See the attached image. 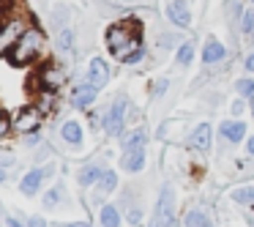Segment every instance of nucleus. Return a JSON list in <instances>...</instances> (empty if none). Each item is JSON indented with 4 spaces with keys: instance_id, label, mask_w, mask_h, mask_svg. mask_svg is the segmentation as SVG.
<instances>
[{
    "instance_id": "36",
    "label": "nucleus",
    "mask_w": 254,
    "mask_h": 227,
    "mask_svg": "<svg viewBox=\"0 0 254 227\" xmlns=\"http://www.w3.org/2000/svg\"><path fill=\"white\" fill-rule=\"evenodd\" d=\"M246 156L254 159V137H246Z\"/></svg>"
},
{
    "instance_id": "10",
    "label": "nucleus",
    "mask_w": 254,
    "mask_h": 227,
    "mask_svg": "<svg viewBox=\"0 0 254 227\" xmlns=\"http://www.w3.org/2000/svg\"><path fill=\"white\" fill-rule=\"evenodd\" d=\"M246 121H238V118H230V121H221V126H219V134H221V140H227V143H232V145H238V143H243V140L249 137L246 134Z\"/></svg>"
},
{
    "instance_id": "16",
    "label": "nucleus",
    "mask_w": 254,
    "mask_h": 227,
    "mask_svg": "<svg viewBox=\"0 0 254 227\" xmlns=\"http://www.w3.org/2000/svg\"><path fill=\"white\" fill-rule=\"evenodd\" d=\"M63 79H66V74H63L61 66H55V63H50V66L41 69V82H44V88L55 90L63 85Z\"/></svg>"
},
{
    "instance_id": "9",
    "label": "nucleus",
    "mask_w": 254,
    "mask_h": 227,
    "mask_svg": "<svg viewBox=\"0 0 254 227\" xmlns=\"http://www.w3.org/2000/svg\"><path fill=\"white\" fill-rule=\"evenodd\" d=\"M96 99H99V90H96L93 85L88 82V79H85V82H79V85H74V90H71V104L77 107V110H88V107H93Z\"/></svg>"
},
{
    "instance_id": "38",
    "label": "nucleus",
    "mask_w": 254,
    "mask_h": 227,
    "mask_svg": "<svg viewBox=\"0 0 254 227\" xmlns=\"http://www.w3.org/2000/svg\"><path fill=\"white\" fill-rule=\"evenodd\" d=\"M66 227H90V222L82 219V222H71V225H66Z\"/></svg>"
},
{
    "instance_id": "42",
    "label": "nucleus",
    "mask_w": 254,
    "mask_h": 227,
    "mask_svg": "<svg viewBox=\"0 0 254 227\" xmlns=\"http://www.w3.org/2000/svg\"><path fill=\"white\" fill-rule=\"evenodd\" d=\"M249 107H252V115H254V101H252V104H249Z\"/></svg>"
},
{
    "instance_id": "23",
    "label": "nucleus",
    "mask_w": 254,
    "mask_h": 227,
    "mask_svg": "<svg viewBox=\"0 0 254 227\" xmlns=\"http://www.w3.org/2000/svg\"><path fill=\"white\" fill-rule=\"evenodd\" d=\"M235 90H238V96H241V99L254 101V77H241L235 82Z\"/></svg>"
},
{
    "instance_id": "24",
    "label": "nucleus",
    "mask_w": 254,
    "mask_h": 227,
    "mask_svg": "<svg viewBox=\"0 0 254 227\" xmlns=\"http://www.w3.org/2000/svg\"><path fill=\"white\" fill-rule=\"evenodd\" d=\"M241 33L246 36V39H252V36H254V6L241 11Z\"/></svg>"
},
{
    "instance_id": "44",
    "label": "nucleus",
    "mask_w": 254,
    "mask_h": 227,
    "mask_svg": "<svg viewBox=\"0 0 254 227\" xmlns=\"http://www.w3.org/2000/svg\"><path fill=\"white\" fill-rule=\"evenodd\" d=\"M252 6H254V0H252Z\"/></svg>"
},
{
    "instance_id": "4",
    "label": "nucleus",
    "mask_w": 254,
    "mask_h": 227,
    "mask_svg": "<svg viewBox=\"0 0 254 227\" xmlns=\"http://www.w3.org/2000/svg\"><path fill=\"white\" fill-rule=\"evenodd\" d=\"M126 112H128V99L126 96H118L110 104V110L101 118V126H104V134L110 137H123L126 134Z\"/></svg>"
},
{
    "instance_id": "27",
    "label": "nucleus",
    "mask_w": 254,
    "mask_h": 227,
    "mask_svg": "<svg viewBox=\"0 0 254 227\" xmlns=\"http://www.w3.org/2000/svg\"><path fill=\"white\" fill-rule=\"evenodd\" d=\"M61 200H63V189L61 186H52L50 192L44 194V208H55Z\"/></svg>"
},
{
    "instance_id": "41",
    "label": "nucleus",
    "mask_w": 254,
    "mask_h": 227,
    "mask_svg": "<svg viewBox=\"0 0 254 227\" xmlns=\"http://www.w3.org/2000/svg\"><path fill=\"white\" fill-rule=\"evenodd\" d=\"M3 214H6V208H3V203H0V216H3Z\"/></svg>"
},
{
    "instance_id": "22",
    "label": "nucleus",
    "mask_w": 254,
    "mask_h": 227,
    "mask_svg": "<svg viewBox=\"0 0 254 227\" xmlns=\"http://www.w3.org/2000/svg\"><path fill=\"white\" fill-rule=\"evenodd\" d=\"M115 189H118V172L104 167V175H101V181H99V192L101 194H112Z\"/></svg>"
},
{
    "instance_id": "14",
    "label": "nucleus",
    "mask_w": 254,
    "mask_h": 227,
    "mask_svg": "<svg viewBox=\"0 0 254 227\" xmlns=\"http://www.w3.org/2000/svg\"><path fill=\"white\" fill-rule=\"evenodd\" d=\"M145 143H148V132L145 129H131L121 137V148L123 153H131V151H145Z\"/></svg>"
},
{
    "instance_id": "11",
    "label": "nucleus",
    "mask_w": 254,
    "mask_h": 227,
    "mask_svg": "<svg viewBox=\"0 0 254 227\" xmlns=\"http://www.w3.org/2000/svg\"><path fill=\"white\" fill-rule=\"evenodd\" d=\"M88 82L93 85L96 90H101L107 82H110V66H107L104 58H90V63H88Z\"/></svg>"
},
{
    "instance_id": "7",
    "label": "nucleus",
    "mask_w": 254,
    "mask_h": 227,
    "mask_svg": "<svg viewBox=\"0 0 254 227\" xmlns=\"http://www.w3.org/2000/svg\"><path fill=\"white\" fill-rule=\"evenodd\" d=\"M167 19L181 30L191 28V8H189L186 0H170V6H167Z\"/></svg>"
},
{
    "instance_id": "12",
    "label": "nucleus",
    "mask_w": 254,
    "mask_h": 227,
    "mask_svg": "<svg viewBox=\"0 0 254 227\" xmlns=\"http://www.w3.org/2000/svg\"><path fill=\"white\" fill-rule=\"evenodd\" d=\"M224 61H227V47L221 44L219 39L210 36L202 44V63L205 66H216V63H224Z\"/></svg>"
},
{
    "instance_id": "43",
    "label": "nucleus",
    "mask_w": 254,
    "mask_h": 227,
    "mask_svg": "<svg viewBox=\"0 0 254 227\" xmlns=\"http://www.w3.org/2000/svg\"><path fill=\"white\" fill-rule=\"evenodd\" d=\"M249 41H252V47H254V36H252V39H249Z\"/></svg>"
},
{
    "instance_id": "20",
    "label": "nucleus",
    "mask_w": 254,
    "mask_h": 227,
    "mask_svg": "<svg viewBox=\"0 0 254 227\" xmlns=\"http://www.w3.org/2000/svg\"><path fill=\"white\" fill-rule=\"evenodd\" d=\"M183 227H216V225L210 222V216L202 208H191L183 216Z\"/></svg>"
},
{
    "instance_id": "6",
    "label": "nucleus",
    "mask_w": 254,
    "mask_h": 227,
    "mask_svg": "<svg viewBox=\"0 0 254 227\" xmlns=\"http://www.w3.org/2000/svg\"><path fill=\"white\" fill-rule=\"evenodd\" d=\"M189 148L197 151V153H208V151L213 148V126H210L208 121L194 126V132L189 134Z\"/></svg>"
},
{
    "instance_id": "39",
    "label": "nucleus",
    "mask_w": 254,
    "mask_h": 227,
    "mask_svg": "<svg viewBox=\"0 0 254 227\" xmlns=\"http://www.w3.org/2000/svg\"><path fill=\"white\" fill-rule=\"evenodd\" d=\"M39 137H41V134H39V132H33V134H28V143H30V145H33V143H39Z\"/></svg>"
},
{
    "instance_id": "17",
    "label": "nucleus",
    "mask_w": 254,
    "mask_h": 227,
    "mask_svg": "<svg viewBox=\"0 0 254 227\" xmlns=\"http://www.w3.org/2000/svg\"><path fill=\"white\" fill-rule=\"evenodd\" d=\"M61 137L66 140L68 145H82V140H85L82 123H79V121H66L61 126Z\"/></svg>"
},
{
    "instance_id": "37",
    "label": "nucleus",
    "mask_w": 254,
    "mask_h": 227,
    "mask_svg": "<svg viewBox=\"0 0 254 227\" xmlns=\"http://www.w3.org/2000/svg\"><path fill=\"white\" fill-rule=\"evenodd\" d=\"M6 225H8V227H28V225H25V222L14 219V216H8V219H6Z\"/></svg>"
},
{
    "instance_id": "40",
    "label": "nucleus",
    "mask_w": 254,
    "mask_h": 227,
    "mask_svg": "<svg viewBox=\"0 0 254 227\" xmlns=\"http://www.w3.org/2000/svg\"><path fill=\"white\" fill-rule=\"evenodd\" d=\"M6 181V170H3V167H0V183Z\"/></svg>"
},
{
    "instance_id": "1",
    "label": "nucleus",
    "mask_w": 254,
    "mask_h": 227,
    "mask_svg": "<svg viewBox=\"0 0 254 227\" xmlns=\"http://www.w3.org/2000/svg\"><path fill=\"white\" fill-rule=\"evenodd\" d=\"M107 50L115 55V61L126 63L137 50H142V39H139V22L126 19V22H115L107 30Z\"/></svg>"
},
{
    "instance_id": "25",
    "label": "nucleus",
    "mask_w": 254,
    "mask_h": 227,
    "mask_svg": "<svg viewBox=\"0 0 254 227\" xmlns=\"http://www.w3.org/2000/svg\"><path fill=\"white\" fill-rule=\"evenodd\" d=\"M232 200L241 205H254V186H238L232 189Z\"/></svg>"
},
{
    "instance_id": "19",
    "label": "nucleus",
    "mask_w": 254,
    "mask_h": 227,
    "mask_svg": "<svg viewBox=\"0 0 254 227\" xmlns=\"http://www.w3.org/2000/svg\"><path fill=\"white\" fill-rule=\"evenodd\" d=\"M123 216H121V208L118 205H101L99 211V225L101 227H121Z\"/></svg>"
},
{
    "instance_id": "21",
    "label": "nucleus",
    "mask_w": 254,
    "mask_h": 227,
    "mask_svg": "<svg viewBox=\"0 0 254 227\" xmlns=\"http://www.w3.org/2000/svg\"><path fill=\"white\" fill-rule=\"evenodd\" d=\"M194 55H197V47H194V41H183V44L175 50L178 66H191V63H194Z\"/></svg>"
},
{
    "instance_id": "13",
    "label": "nucleus",
    "mask_w": 254,
    "mask_h": 227,
    "mask_svg": "<svg viewBox=\"0 0 254 227\" xmlns=\"http://www.w3.org/2000/svg\"><path fill=\"white\" fill-rule=\"evenodd\" d=\"M39 123H41V115H39V110L36 107H25L22 112L17 115V132H25V134H33V132H39Z\"/></svg>"
},
{
    "instance_id": "28",
    "label": "nucleus",
    "mask_w": 254,
    "mask_h": 227,
    "mask_svg": "<svg viewBox=\"0 0 254 227\" xmlns=\"http://www.w3.org/2000/svg\"><path fill=\"white\" fill-rule=\"evenodd\" d=\"M159 47L161 50H172V47H175L178 50V47H181V39H178L175 33H161L159 36Z\"/></svg>"
},
{
    "instance_id": "31",
    "label": "nucleus",
    "mask_w": 254,
    "mask_h": 227,
    "mask_svg": "<svg viewBox=\"0 0 254 227\" xmlns=\"http://www.w3.org/2000/svg\"><path fill=\"white\" fill-rule=\"evenodd\" d=\"M243 112H246V99H241V96H238L235 101H232V115L238 118V121H241V115Z\"/></svg>"
},
{
    "instance_id": "30",
    "label": "nucleus",
    "mask_w": 254,
    "mask_h": 227,
    "mask_svg": "<svg viewBox=\"0 0 254 227\" xmlns=\"http://www.w3.org/2000/svg\"><path fill=\"white\" fill-rule=\"evenodd\" d=\"M126 219L131 222V225H142V208H139V205H134V208H128V214H126Z\"/></svg>"
},
{
    "instance_id": "5",
    "label": "nucleus",
    "mask_w": 254,
    "mask_h": 227,
    "mask_svg": "<svg viewBox=\"0 0 254 227\" xmlns=\"http://www.w3.org/2000/svg\"><path fill=\"white\" fill-rule=\"evenodd\" d=\"M28 30L22 17H8L6 22L0 25V58L11 55V50L17 47V41L22 39V33Z\"/></svg>"
},
{
    "instance_id": "8",
    "label": "nucleus",
    "mask_w": 254,
    "mask_h": 227,
    "mask_svg": "<svg viewBox=\"0 0 254 227\" xmlns=\"http://www.w3.org/2000/svg\"><path fill=\"white\" fill-rule=\"evenodd\" d=\"M47 175H52V167H41V170H28V172L22 175V181H19V192H22L25 197H36Z\"/></svg>"
},
{
    "instance_id": "26",
    "label": "nucleus",
    "mask_w": 254,
    "mask_h": 227,
    "mask_svg": "<svg viewBox=\"0 0 254 227\" xmlns=\"http://www.w3.org/2000/svg\"><path fill=\"white\" fill-rule=\"evenodd\" d=\"M58 47H61L63 52H71L74 50V30L71 28H63L61 36H58Z\"/></svg>"
},
{
    "instance_id": "18",
    "label": "nucleus",
    "mask_w": 254,
    "mask_h": 227,
    "mask_svg": "<svg viewBox=\"0 0 254 227\" xmlns=\"http://www.w3.org/2000/svg\"><path fill=\"white\" fill-rule=\"evenodd\" d=\"M101 175H104V167H99V164H88V167H82V170H79L77 181H79V186H99Z\"/></svg>"
},
{
    "instance_id": "35",
    "label": "nucleus",
    "mask_w": 254,
    "mask_h": 227,
    "mask_svg": "<svg viewBox=\"0 0 254 227\" xmlns=\"http://www.w3.org/2000/svg\"><path fill=\"white\" fill-rule=\"evenodd\" d=\"M28 227H47V219H44V216H30Z\"/></svg>"
},
{
    "instance_id": "32",
    "label": "nucleus",
    "mask_w": 254,
    "mask_h": 227,
    "mask_svg": "<svg viewBox=\"0 0 254 227\" xmlns=\"http://www.w3.org/2000/svg\"><path fill=\"white\" fill-rule=\"evenodd\" d=\"M167 88H170V79H156V85H153V96H164V93H167Z\"/></svg>"
},
{
    "instance_id": "34",
    "label": "nucleus",
    "mask_w": 254,
    "mask_h": 227,
    "mask_svg": "<svg viewBox=\"0 0 254 227\" xmlns=\"http://www.w3.org/2000/svg\"><path fill=\"white\" fill-rule=\"evenodd\" d=\"M243 69H246V72H249V74H254V50H252V52H249V55H246V58H243Z\"/></svg>"
},
{
    "instance_id": "29",
    "label": "nucleus",
    "mask_w": 254,
    "mask_h": 227,
    "mask_svg": "<svg viewBox=\"0 0 254 227\" xmlns=\"http://www.w3.org/2000/svg\"><path fill=\"white\" fill-rule=\"evenodd\" d=\"M11 126L14 123H11V118H8V112L0 110V137H6V134L11 132Z\"/></svg>"
},
{
    "instance_id": "33",
    "label": "nucleus",
    "mask_w": 254,
    "mask_h": 227,
    "mask_svg": "<svg viewBox=\"0 0 254 227\" xmlns=\"http://www.w3.org/2000/svg\"><path fill=\"white\" fill-rule=\"evenodd\" d=\"M142 61H145V47H142V50H137V52H134V55L128 58L126 63H128V66H137V63H142Z\"/></svg>"
},
{
    "instance_id": "2",
    "label": "nucleus",
    "mask_w": 254,
    "mask_h": 227,
    "mask_svg": "<svg viewBox=\"0 0 254 227\" xmlns=\"http://www.w3.org/2000/svg\"><path fill=\"white\" fill-rule=\"evenodd\" d=\"M41 50H44V33L39 28H28L8 58H11L14 66H25V63H33L41 55Z\"/></svg>"
},
{
    "instance_id": "15",
    "label": "nucleus",
    "mask_w": 254,
    "mask_h": 227,
    "mask_svg": "<svg viewBox=\"0 0 254 227\" xmlns=\"http://www.w3.org/2000/svg\"><path fill=\"white\" fill-rule=\"evenodd\" d=\"M121 170L131 172V175L142 172L145 170V151H131V153H123L121 156Z\"/></svg>"
},
{
    "instance_id": "3",
    "label": "nucleus",
    "mask_w": 254,
    "mask_h": 227,
    "mask_svg": "<svg viewBox=\"0 0 254 227\" xmlns=\"http://www.w3.org/2000/svg\"><path fill=\"white\" fill-rule=\"evenodd\" d=\"M148 227H178V216H175V189L170 183H164L156 200V211Z\"/></svg>"
}]
</instances>
